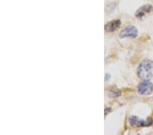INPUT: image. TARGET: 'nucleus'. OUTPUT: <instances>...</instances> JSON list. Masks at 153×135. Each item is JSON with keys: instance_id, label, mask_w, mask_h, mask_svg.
<instances>
[{"instance_id": "6", "label": "nucleus", "mask_w": 153, "mask_h": 135, "mask_svg": "<svg viewBox=\"0 0 153 135\" xmlns=\"http://www.w3.org/2000/svg\"><path fill=\"white\" fill-rule=\"evenodd\" d=\"M121 25V21L119 19L117 20H113L109 22L105 25V30L107 32H113L120 27Z\"/></svg>"}, {"instance_id": "5", "label": "nucleus", "mask_w": 153, "mask_h": 135, "mask_svg": "<svg viewBox=\"0 0 153 135\" xmlns=\"http://www.w3.org/2000/svg\"><path fill=\"white\" fill-rule=\"evenodd\" d=\"M153 11V8L150 5H145L142 6L137 10L135 12V17L138 19H142V17H145L146 15H149Z\"/></svg>"}, {"instance_id": "1", "label": "nucleus", "mask_w": 153, "mask_h": 135, "mask_svg": "<svg viewBox=\"0 0 153 135\" xmlns=\"http://www.w3.org/2000/svg\"><path fill=\"white\" fill-rule=\"evenodd\" d=\"M138 77L143 81L153 79V61L145 59L139 65L137 70Z\"/></svg>"}, {"instance_id": "2", "label": "nucleus", "mask_w": 153, "mask_h": 135, "mask_svg": "<svg viewBox=\"0 0 153 135\" xmlns=\"http://www.w3.org/2000/svg\"><path fill=\"white\" fill-rule=\"evenodd\" d=\"M153 120L151 118H148L146 120H142L135 116H132L129 118V123L135 127L150 126L152 124Z\"/></svg>"}, {"instance_id": "4", "label": "nucleus", "mask_w": 153, "mask_h": 135, "mask_svg": "<svg viewBox=\"0 0 153 135\" xmlns=\"http://www.w3.org/2000/svg\"><path fill=\"white\" fill-rule=\"evenodd\" d=\"M138 30L136 27L133 25L129 26L124 29L123 31H121L120 33V38H135L138 36Z\"/></svg>"}, {"instance_id": "7", "label": "nucleus", "mask_w": 153, "mask_h": 135, "mask_svg": "<svg viewBox=\"0 0 153 135\" xmlns=\"http://www.w3.org/2000/svg\"><path fill=\"white\" fill-rule=\"evenodd\" d=\"M121 92L118 90H114L110 91V96L111 97H118L121 95Z\"/></svg>"}, {"instance_id": "3", "label": "nucleus", "mask_w": 153, "mask_h": 135, "mask_svg": "<svg viewBox=\"0 0 153 135\" xmlns=\"http://www.w3.org/2000/svg\"><path fill=\"white\" fill-rule=\"evenodd\" d=\"M138 91L141 95H150L153 92L152 83L149 81H144L138 85Z\"/></svg>"}]
</instances>
